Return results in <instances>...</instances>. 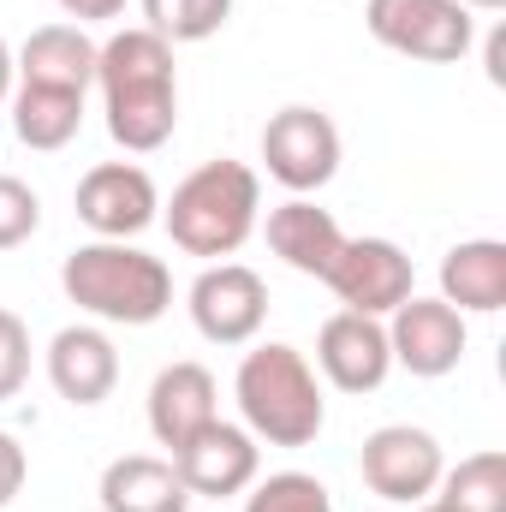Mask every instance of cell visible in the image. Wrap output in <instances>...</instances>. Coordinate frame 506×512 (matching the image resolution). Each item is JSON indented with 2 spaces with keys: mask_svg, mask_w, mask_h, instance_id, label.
Returning <instances> with one entry per match:
<instances>
[{
  "mask_svg": "<svg viewBox=\"0 0 506 512\" xmlns=\"http://www.w3.org/2000/svg\"><path fill=\"white\" fill-rule=\"evenodd\" d=\"M441 298L459 316H495L506 304V245L501 239H465L441 256Z\"/></svg>",
  "mask_w": 506,
  "mask_h": 512,
  "instance_id": "obj_19",
  "label": "cell"
},
{
  "mask_svg": "<svg viewBox=\"0 0 506 512\" xmlns=\"http://www.w3.org/2000/svg\"><path fill=\"white\" fill-rule=\"evenodd\" d=\"M465 346H471V328L465 316L447 304V298H405L393 316H387V352L399 370H411L417 382H441L465 364Z\"/></svg>",
  "mask_w": 506,
  "mask_h": 512,
  "instance_id": "obj_9",
  "label": "cell"
},
{
  "mask_svg": "<svg viewBox=\"0 0 506 512\" xmlns=\"http://www.w3.org/2000/svg\"><path fill=\"white\" fill-rule=\"evenodd\" d=\"M102 512H185L191 507V489L179 483L173 459H155V453H120L102 483Z\"/></svg>",
  "mask_w": 506,
  "mask_h": 512,
  "instance_id": "obj_18",
  "label": "cell"
},
{
  "mask_svg": "<svg viewBox=\"0 0 506 512\" xmlns=\"http://www.w3.org/2000/svg\"><path fill=\"white\" fill-rule=\"evenodd\" d=\"M36 227H42V197L24 179L0 173V251H18L24 239H36Z\"/></svg>",
  "mask_w": 506,
  "mask_h": 512,
  "instance_id": "obj_24",
  "label": "cell"
},
{
  "mask_svg": "<svg viewBox=\"0 0 506 512\" xmlns=\"http://www.w3.org/2000/svg\"><path fill=\"white\" fill-rule=\"evenodd\" d=\"M483 54H489V84H501V78H506V30L489 36V48H483Z\"/></svg>",
  "mask_w": 506,
  "mask_h": 512,
  "instance_id": "obj_28",
  "label": "cell"
},
{
  "mask_svg": "<svg viewBox=\"0 0 506 512\" xmlns=\"http://www.w3.org/2000/svg\"><path fill=\"white\" fill-rule=\"evenodd\" d=\"M256 215H262V179L256 167L233 161V155H215L203 161L197 173H185L173 185V203H167V233L185 256H233L245 239L256 233Z\"/></svg>",
  "mask_w": 506,
  "mask_h": 512,
  "instance_id": "obj_4",
  "label": "cell"
},
{
  "mask_svg": "<svg viewBox=\"0 0 506 512\" xmlns=\"http://www.w3.org/2000/svg\"><path fill=\"white\" fill-rule=\"evenodd\" d=\"M24 382H30V328H24V316L0 310V405L18 399Z\"/></svg>",
  "mask_w": 506,
  "mask_h": 512,
  "instance_id": "obj_25",
  "label": "cell"
},
{
  "mask_svg": "<svg viewBox=\"0 0 506 512\" xmlns=\"http://www.w3.org/2000/svg\"><path fill=\"white\" fill-rule=\"evenodd\" d=\"M185 310L209 346H251L268 322V280L245 262H209L191 280Z\"/></svg>",
  "mask_w": 506,
  "mask_h": 512,
  "instance_id": "obj_8",
  "label": "cell"
},
{
  "mask_svg": "<svg viewBox=\"0 0 506 512\" xmlns=\"http://www.w3.org/2000/svg\"><path fill=\"white\" fill-rule=\"evenodd\" d=\"M24 477H30V459H24L18 435H6V429H0V507H12V501H18Z\"/></svg>",
  "mask_w": 506,
  "mask_h": 512,
  "instance_id": "obj_26",
  "label": "cell"
},
{
  "mask_svg": "<svg viewBox=\"0 0 506 512\" xmlns=\"http://www.w3.org/2000/svg\"><path fill=\"white\" fill-rule=\"evenodd\" d=\"M411 512H447V507H435V501H423V507H411Z\"/></svg>",
  "mask_w": 506,
  "mask_h": 512,
  "instance_id": "obj_31",
  "label": "cell"
},
{
  "mask_svg": "<svg viewBox=\"0 0 506 512\" xmlns=\"http://www.w3.org/2000/svg\"><path fill=\"white\" fill-rule=\"evenodd\" d=\"M221 387H215V376L203 370V364H167L155 382H149V435L173 453L179 441H191L203 423H215L221 417Z\"/></svg>",
  "mask_w": 506,
  "mask_h": 512,
  "instance_id": "obj_15",
  "label": "cell"
},
{
  "mask_svg": "<svg viewBox=\"0 0 506 512\" xmlns=\"http://www.w3.org/2000/svg\"><path fill=\"white\" fill-rule=\"evenodd\" d=\"M48 382L66 405H102L120 387V352L102 328L72 322L48 340Z\"/></svg>",
  "mask_w": 506,
  "mask_h": 512,
  "instance_id": "obj_14",
  "label": "cell"
},
{
  "mask_svg": "<svg viewBox=\"0 0 506 512\" xmlns=\"http://www.w3.org/2000/svg\"><path fill=\"white\" fill-rule=\"evenodd\" d=\"M60 286L66 298L96 316V322H120V328H149L173 310V274L167 262L137 251L131 239H90L60 262Z\"/></svg>",
  "mask_w": 506,
  "mask_h": 512,
  "instance_id": "obj_2",
  "label": "cell"
},
{
  "mask_svg": "<svg viewBox=\"0 0 506 512\" xmlns=\"http://www.w3.org/2000/svg\"><path fill=\"white\" fill-rule=\"evenodd\" d=\"M12 66H18V84L84 96L96 84V42L78 24H42V30L24 36V48L12 54Z\"/></svg>",
  "mask_w": 506,
  "mask_h": 512,
  "instance_id": "obj_16",
  "label": "cell"
},
{
  "mask_svg": "<svg viewBox=\"0 0 506 512\" xmlns=\"http://www.w3.org/2000/svg\"><path fill=\"white\" fill-rule=\"evenodd\" d=\"M429 501L447 512H506V453L489 447V453H471V459L447 465Z\"/></svg>",
  "mask_w": 506,
  "mask_h": 512,
  "instance_id": "obj_21",
  "label": "cell"
},
{
  "mask_svg": "<svg viewBox=\"0 0 506 512\" xmlns=\"http://www.w3.org/2000/svg\"><path fill=\"white\" fill-rule=\"evenodd\" d=\"M66 18H78V24H102V18H120L126 12V0H54Z\"/></svg>",
  "mask_w": 506,
  "mask_h": 512,
  "instance_id": "obj_27",
  "label": "cell"
},
{
  "mask_svg": "<svg viewBox=\"0 0 506 512\" xmlns=\"http://www.w3.org/2000/svg\"><path fill=\"white\" fill-rule=\"evenodd\" d=\"M233 18V0H143V30L161 42H209Z\"/></svg>",
  "mask_w": 506,
  "mask_h": 512,
  "instance_id": "obj_22",
  "label": "cell"
},
{
  "mask_svg": "<svg viewBox=\"0 0 506 512\" xmlns=\"http://www.w3.org/2000/svg\"><path fill=\"white\" fill-rule=\"evenodd\" d=\"M233 399L245 411V429L268 447H310L328 423L316 364L286 340H268V346L245 352V364L233 376Z\"/></svg>",
  "mask_w": 506,
  "mask_h": 512,
  "instance_id": "obj_3",
  "label": "cell"
},
{
  "mask_svg": "<svg viewBox=\"0 0 506 512\" xmlns=\"http://www.w3.org/2000/svg\"><path fill=\"white\" fill-rule=\"evenodd\" d=\"M364 24L381 48L423 66H459L477 42V18L459 0H370Z\"/></svg>",
  "mask_w": 506,
  "mask_h": 512,
  "instance_id": "obj_5",
  "label": "cell"
},
{
  "mask_svg": "<svg viewBox=\"0 0 506 512\" xmlns=\"http://www.w3.org/2000/svg\"><path fill=\"white\" fill-rule=\"evenodd\" d=\"M72 209H78V221L96 239H137L143 227L161 221L155 179L137 161H102V167H90L78 179V191H72Z\"/></svg>",
  "mask_w": 506,
  "mask_h": 512,
  "instance_id": "obj_12",
  "label": "cell"
},
{
  "mask_svg": "<svg viewBox=\"0 0 506 512\" xmlns=\"http://www.w3.org/2000/svg\"><path fill=\"white\" fill-rule=\"evenodd\" d=\"M262 167L292 197L322 191L340 173V126L322 108H304V102L268 114V126H262Z\"/></svg>",
  "mask_w": 506,
  "mask_h": 512,
  "instance_id": "obj_6",
  "label": "cell"
},
{
  "mask_svg": "<svg viewBox=\"0 0 506 512\" xmlns=\"http://www.w3.org/2000/svg\"><path fill=\"white\" fill-rule=\"evenodd\" d=\"M173 471L179 483L191 489V501H227V495H245L262 471V447L245 423H203L191 441L173 447Z\"/></svg>",
  "mask_w": 506,
  "mask_h": 512,
  "instance_id": "obj_11",
  "label": "cell"
},
{
  "mask_svg": "<svg viewBox=\"0 0 506 512\" xmlns=\"http://www.w3.org/2000/svg\"><path fill=\"white\" fill-rule=\"evenodd\" d=\"M6 108H12V137L24 149H66L84 131V96H72V90L18 84Z\"/></svg>",
  "mask_w": 506,
  "mask_h": 512,
  "instance_id": "obj_20",
  "label": "cell"
},
{
  "mask_svg": "<svg viewBox=\"0 0 506 512\" xmlns=\"http://www.w3.org/2000/svg\"><path fill=\"white\" fill-rule=\"evenodd\" d=\"M245 512H334V495L310 471H274V477L251 483Z\"/></svg>",
  "mask_w": 506,
  "mask_h": 512,
  "instance_id": "obj_23",
  "label": "cell"
},
{
  "mask_svg": "<svg viewBox=\"0 0 506 512\" xmlns=\"http://www.w3.org/2000/svg\"><path fill=\"white\" fill-rule=\"evenodd\" d=\"M96 84H102V114L108 137L149 155L161 149L179 126V72H173V42H161L155 30H114L96 48Z\"/></svg>",
  "mask_w": 506,
  "mask_h": 512,
  "instance_id": "obj_1",
  "label": "cell"
},
{
  "mask_svg": "<svg viewBox=\"0 0 506 512\" xmlns=\"http://www.w3.org/2000/svg\"><path fill=\"white\" fill-rule=\"evenodd\" d=\"M12 78H18V66H12V48L0 42V108L12 102Z\"/></svg>",
  "mask_w": 506,
  "mask_h": 512,
  "instance_id": "obj_29",
  "label": "cell"
},
{
  "mask_svg": "<svg viewBox=\"0 0 506 512\" xmlns=\"http://www.w3.org/2000/svg\"><path fill=\"white\" fill-rule=\"evenodd\" d=\"M316 370L340 393H376L393 376V352H387V322L358 316V310H334L316 334Z\"/></svg>",
  "mask_w": 506,
  "mask_h": 512,
  "instance_id": "obj_13",
  "label": "cell"
},
{
  "mask_svg": "<svg viewBox=\"0 0 506 512\" xmlns=\"http://www.w3.org/2000/svg\"><path fill=\"white\" fill-rule=\"evenodd\" d=\"M459 6H465V12H501L506 0H459Z\"/></svg>",
  "mask_w": 506,
  "mask_h": 512,
  "instance_id": "obj_30",
  "label": "cell"
},
{
  "mask_svg": "<svg viewBox=\"0 0 506 512\" xmlns=\"http://www.w3.org/2000/svg\"><path fill=\"white\" fill-rule=\"evenodd\" d=\"M358 471H364V489L381 495L387 507H423L447 471L441 459V441L417 423H381L364 435V453H358Z\"/></svg>",
  "mask_w": 506,
  "mask_h": 512,
  "instance_id": "obj_7",
  "label": "cell"
},
{
  "mask_svg": "<svg viewBox=\"0 0 506 512\" xmlns=\"http://www.w3.org/2000/svg\"><path fill=\"white\" fill-rule=\"evenodd\" d=\"M262 233H268V251L280 256L292 274H310V280H322L328 262L346 245L340 221H334L328 209H316L310 197H286L280 209H268V227H262Z\"/></svg>",
  "mask_w": 506,
  "mask_h": 512,
  "instance_id": "obj_17",
  "label": "cell"
},
{
  "mask_svg": "<svg viewBox=\"0 0 506 512\" xmlns=\"http://www.w3.org/2000/svg\"><path fill=\"white\" fill-rule=\"evenodd\" d=\"M322 280L358 316H393L417 292V268H411V256L399 251L393 239H346Z\"/></svg>",
  "mask_w": 506,
  "mask_h": 512,
  "instance_id": "obj_10",
  "label": "cell"
}]
</instances>
